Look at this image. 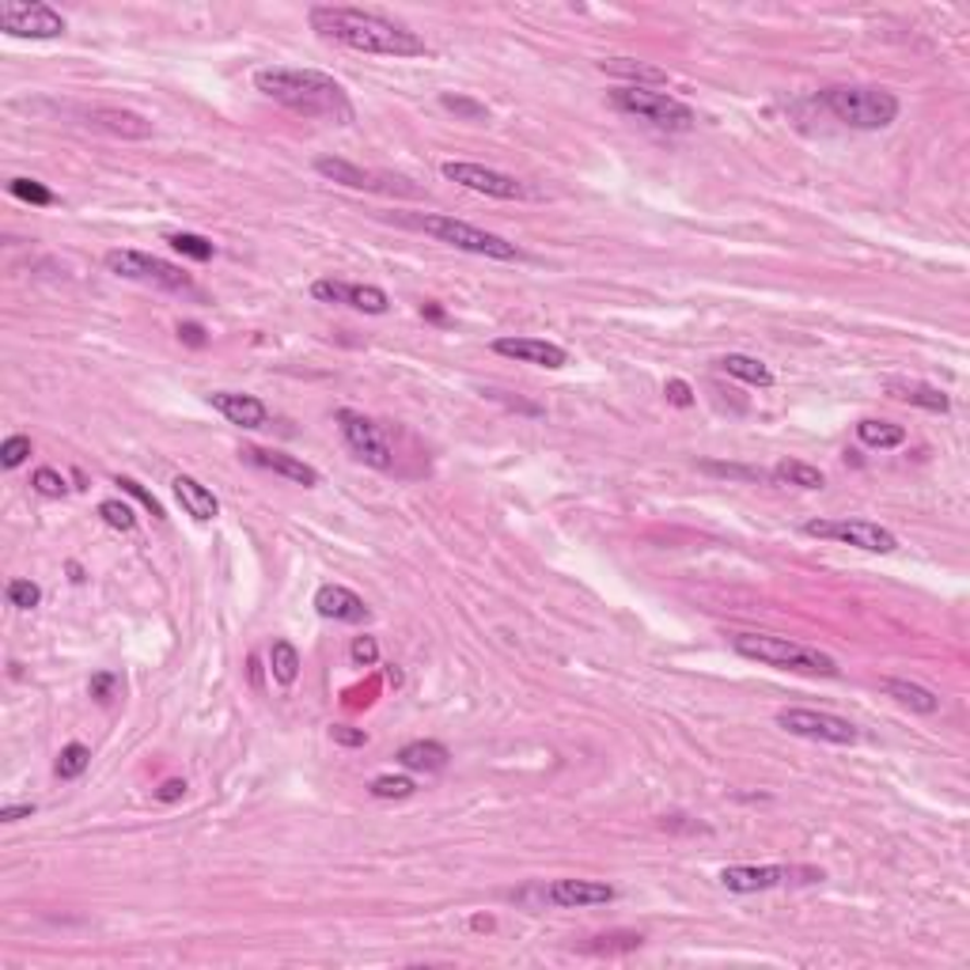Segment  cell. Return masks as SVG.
Listing matches in <instances>:
<instances>
[{
    "label": "cell",
    "mask_w": 970,
    "mask_h": 970,
    "mask_svg": "<svg viewBox=\"0 0 970 970\" xmlns=\"http://www.w3.org/2000/svg\"><path fill=\"white\" fill-rule=\"evenodd\" d=\"M240 456H243L251 466H262V471L277 474V478H289V482L304 485V489H312V485H319V482H323V474L315 471L312 463H304V459H296V456H284V451H269V448H243Z\"/></svg>",
    "instance_id": "cell-18"
},
{
    "label": "cell",
    "mask_w": 970,
    "mask_h": 970,
    "mask_svg": "<svg viewBox=\"0 0 970 970\" xmlns=\"http://www.w3.org/2000/svg\"><path fill=\"white\" fill-rule=\"evenodd\" d=\"M167 243H171L182 258H194V262H209L213 254H217V246L205 240V235H194V232H171V235H167Z\"/></svg>",
    "instance_id": "cell-33"
},
{
    "label": "cell",
    "mask_w": 970,
    "mask_h": 970,
    "mask_svg": "<svg viewBox=\"0 0 970 970\" xmlns=\"http://www.w3.org/2000/svg\"><path fill=\"white\" fill-rule=\"evenodd\" d=\"M330 736H334V743H341V747H364V743H368V731L349 728V725H334Z\"/></svg>",
    "instance_id": "cell-45"
},
{
    "label": "cell",
    "mask_w": 970,
    "mask_h": 970,
    "mask_svg": "<svg viewBox=\"0 0 970 970\" xmlns=\"http://www.w3.org/2000/svg\"><path fill=\"white\" fill-rule=\"evenodd\" d=\"M315 610H319L323 618H330V622H353V626L368 622L372 615L368 603L345 584H323L319 592H315Z\"/></svg>",
    "instance_id": "cell-19"
},
{
    "label": "cell",
    "mask_w": 970,
    "mask_h": 970,
    "mask_svg": "<svg viewBox=\"0 0 970 970\" xmlns=\"http://www.w3.org/2000/svg\"><path fill=\"white\" fill-rule=\"evenodd\" d=\"M777 728H785L789 736L811 739V743H834V747H853L861 739V731L849 725L838 713L823 710H777Z\"/></svg>",
    "instance_id": "cell-11"
},
{
    "label": "cell",
    "mask_w": 970,
    "mask_h": 970,
    "mask_svg": "<svg viewBox=\"0 0 970 970\" xmlns=\"http://www.w3.org/2000/svg\"><path fill=\"white\" fill-rule=\"evenodd\" d=\"M543 902L561 906V910H584V906H607L618 898V890L599 880H554L543 890Z\"/></svg>",
    "instance_id": "cell-14"
},
{
    "label": "cell",
    "mask_w": 970,
    "mask_h": 970,
    "mask_svg": "<svg viewBox=\"0 0 970 970\" xmlns=\"http://www.w3.org/2000/svg\"><path fill=\"white\" fill-rule=\"evenodd\" d=\"M664 395H667V402H671V405H679V410H687V405H694V387H690L687 379H667Z\"/></svg>",
    "instance_id": "cell-43"
},
{
    "label": "cell",
    "mask_w": 970,
    "mask_h": 970,
    "mask_svg": "<svg viewBox=\"0 0 970 970\" xmlns=\"http://www.w3.org/2000/svg\"><path fill=\"white\" fill-rule=\"evenodd\" d=\"M599 73L618 76V81H630V87H659V84L671 81L664 69L648 65V61H641V58H603Z\"/></svg>",
    "instance_id": "cell-25"
},
{
    "label": "cell",
    "mask_w": 970,
    "mask_h": 970,
    "mask_svg": "<svg viewBox=\"0 0 970 970\" xmlns=\"http://www.w3.org/2000/svg\"><path fill=\"white\" fill-rule=\"evenodd\" d=\"M349 656H353V664L356 667H372L379 659V645H376V638H356L353 641V648H349Z\"/></svg>",
    "instance_id": "cell-42"
},
{
    "label": "cell",
    "mask_w": 970,
    "mask_h": 970,
    "mask_svg": "<svg viewBox=\"0 0 970 970\" xmlns=\"http://www.w3.org/2000/svg\"><path fill=\"white\" fill-rule=\"evenodd\" d=\"M717 368L731 379H743V384H751V387H762V391H766V387H774V372H769L759 356L728 353V356H720V361H717Z\"/></svg>",
    "instance_id": "cell-27"
},
{
    "label": "cell",
    "mask_w": 970,
    "mask_h": 970,
    "mask_svg": "<svg viewBox=\"0 0 970 970\" xmlns=\"http://www.w3.org/2000/svg\"><path fill=\"white\" fill-rule=\"evenodd\" d=\"M312 31L338 46H349L356 53H379V58H425L428 46L417 31L387 20L379 12L364 8H341V4H315L307 12Z\"/></svg>",
    "instance_id": "cell-1"
},
{
    "label": "cell",
    "mask_w": 970,
    "mask_h": 970,
    "mask_svg": "<svg viewBox=\"0 0 970 970\" xmlns=\"http://www.w3.org/2000/svg\"><path fill=\"white\" fill-rule=\"evenodd\" d=\"M792 876H797V869H789V864H731V869L720 872V884L736 895H754V890L785 887Z\"/></svg>",
    "instance_id": "cell-15"
},
{
    "label": "cell",
    "mask_w": 970,
    "mask_h": 970,
    "mask_svg": "<svg viewBox=\"0 0 970 970\" xmlns=\"http://www.w3.org/2000/svg\"><path fill=\"white\" fill-rule=\"evenodd\" d=\"M186 797V781H179V777H171V781H163L160 789H156V800L160 804H174V800Z\"/></svg>",
    "instance_id": "cell-46"
},
{
    "label": "cell",
    "mask_w": 970,
    "mask_h": 970,
    "mask_svg": "<svg viewBox=\"0 0 970 970\" xmlns=\"http://www.w3.org/2000/svg\"><path fill=\"white\" fill-rule=\"evenodd\" d=\"M209 405L220 413V417L232 421V425H240V428H262L269 421V405L262 402V399H254V395L213 391L209 395Z\"/></svg>",
    "instance_id": "cell-20"
},
{
    "label": "cell",
    "mask_w": 970,
    "mask_h": 970,
    "mask_svg": "<svg viewBox=\"0 0 970 970\" xmlns=\"http://www.w3.org/2000/svg\"><path fill=\"white\" fill-rule=\"evenodd\" d=\"M887 395L906 405H918V410H929V413H948L951 410V399L941 391V387L933 384H921V379H898L890 376L887 379Z\"/></svg>",
    "instance_id": "cell-22"
},
{
    "label": "cell",
    "mask_w": 970,
    "mask_h": 970,
    "mask_svg": "<svg viewBox=\"0 0 970 970\" xmlns=\"http://www.w3.org/2000/svg\"><path fill=\"white\" fill-rule=\"evenodd\" d=\"M35 815V804H4L0 808V823H20V819Z\"/></svg>",
    "instance_id": "cell-48"
},
{
    "label": "cell",
    "mask_w": 970,
    "mask_h": 970,
    "mask_svg": "<svg viewBox=\"0 0 970 970\" xmlns=\"http://www.w3.org/2000/svg\"><path fill=\"white\" fill-rule=\"evenodd\" d=\"M4 595L15 610H35L38 603H43V587H38L35 580H8Z\"/></svg>",
    "instance_id": "cell-36"
},
{
    "label": "cell",
    "mask_w": 970,
    "mask_h": 970,
    "mask_svg": "<svg viewBox=\"0 0 970 970\" xmlns=\"http://www.w3.org/2000/svg\"><path fill=\"white\" fill-rule=\"evenodd\" d=\"M84 122H87V125H95V130L114 133V137H125V141H145V137H153V122H145V118L133 114V110L92 107V110H84Z\"/></svg>",
    "instance_id": "cell-21"
},
{
    "label": "cell",
    "mask_w": 970,
    "mask_h": 970,
    "mask_svg": "<svg viewBox=\"0 0 970 970\" xmlns=\"http://www.w3.org/2000/svg\"><path fill=\"white\" fill-rule=\"evenodd\" d=\"M107 269L114 277H125V281H137V284H153L160 292H194V281L182 266L167 258H156L148 251H107Z\"/></svg>",
    "instance_id": "cell-7"
},
{
    "label": "cell",
    "mask_w": 970,
    "mask_h": 970,
    "mask_svg": "<svg viewBox=\"0 0 970 970\" xmlns=\"http://www.w3.org/2000/svg\"><path fill=\"white\" fill-rule=\"evenodd\" d=\"M731 648L743 659H754V664L777 667V671H797V675H815V679H838L841 667L834 656L826 652L800 645V641L777 638V633H736L731 638Z\"/></svg>",
    "instance_id": "cell-3"
},
{
    "label": "cell",
    "mask_w": 970,
    "mask_h": 970,
    "mask_svg": "<svg viewBox=\"0 0 970 970\" xmlns=\"http://www.w3.org/2000/svg\"><path fill=\"white\" fill-rule=\"evenodd\" d=\"M702 471H710V474H725V478H747V482L766 478V474H762V471H751V466H731V463H702Z\"/></svg>",
    "instance_id": "cell-44"
},
{
    "label": "cell",
    "mask_w": 970,
    "mask_h": 970,
    "mask_svg": "<svg viewBox=\"0 0 970 970\" xmlns=\"http://www.w3.org/2000/svg\"><path fill=\"white\" fill-rule=\"evenodd\" d=\"M774 478L800 485V489H823L826 485V474L819 471V466L804 463V459H781V463L774 466Z\"/></svg>",
    "instance_id": "cell-29"
},
{
    "label": "cell",
    "mask_w": 970,
    "mask_h": 970,
    "mask_svg": "<svg viewBox=\"0 0 970 970\" xmlns=\"http://www.w3.org/2000/svg\"><path fill=\"white\" fill-rule=\"evenodd\" d=\"M179 341H186L190 349H202L205 341V326H197V323H179Z\"/></svg>",
    "instance_id": "cell-47"
},
{
    "label": "cell",
    "mask_w": 970,
    "mask_h": 970,
    "mask_svg": "<svg viewBox=\"0 0 970 970\" xmlns=\"http://www.w3.org/2000/svg\"><path fill=\"white\" fill-rule=\"evenodd\" d=\"M421 312H425V315H428V319H436V323H440V319H444V312H440V307H433V304H428V307H421Z\"/></svg>",
    "instance_id": "cell-49"
},
{
    "label": "cell",
    "mask_w": 970,
    "mask_h": 970,
    "mask_svg": "<svg viewBox=\"0 0 970 970\" xmlns=\"http://www.w3.org/2000/svg\"><path fill=\"white\" fill-rule=\"evenodd\" d=\"M819 102L838 118L849 130H887L898 118L902 102H898L895 92L887 87H872V84H830L819 92Z\"/></svg>",
    "instance_id": "cell-4"
},
{
    "label": "cell",
    "mask_w": 970,
    "mask_h": 970,
    "mask_svg": "<svg viewBox=\"0 0 970 970\" xmlns=\"http://www.w3.org/2000/svg\"><path fill=\"white\" fill-rule=\"evenodd\" d=\"M312 296L319 300V304H349L353 312H364V315H384L387 307H391L387 292L376 289V284H349V281H334V277H319V281L312 284Z\"/></svg>",
    "instance_id": "cell-13"
},
{
    "label": "cell",
    "mask_w": 970,
    "mask_h": 970,
    "mask_svg": "<svg viewBox=\"0 0 970 970\" xmlns=\"http://www.w3.org/2000/svg\"><path fill=\"white\" fill-rule=\"evenodd\" d=\"M254 87L266 99L289 107L292 114L304 118H326V122L353 125L356 110L349 92L334 76L319 73V69H289V65H269L254 73Z\"/></svg>",
    "instance_id": "cell-2"
},
{
    "label": "cell",
    "mask_w": 970,
    "mask_h": 970,
    "mask_svg": "<svg viewBox=\"0 0 970 970\" xmlns=\"http://www.w3.org/2000/svg\"><path fill=\"white\" fill-rule=\"evenodd\" d=\"M440 107L451 110V114H459V118H466V122H485V118H489V107H485V102H478V99H471V95L444 92L440 95Z\"/></svg>",
    "instance_id": "cell-35"
},
{
    "label": "cell",
    "mask_w": 970,
    "mask_h": 970,
    "mask_svg": "<svg viewBox=\"0 0 970 970\" xmlns=\"http://www.w3.org/2000/svg\"><path fill=\"white\" fill-rule=\"evenodd\" d=\"M413 228H421L425 235H433L436 243H448L456 251L466 254H482V258H497V262H520L523 251L516 243H508L505 235H493L485 228H474L466 220L444 217V213H425V217H410Z\"/></svg>",
    "instance_id": "cell-5"
},
{
    "label": "cell",
    "mask_w": 970,
    "mask_h": 970,
    "mask_svg": "<svg viewBox=\"0 0 970 970\" xmlns=\"http://www.w3.org/2000/svg\"><path fill=\"white\" fill-rule=\"evenodd\" d=\"M118 687H122V679H118L114 671H99V675H92V682H87V694H92L95 702H110V698L118 694Z\"/></svg>",
    "instance_id": "cell-41"
},
{
    "label": "cell",
    "mask_w": 970,
    "mask_h": 970,
    "mask_svg": "<svg viewBox=\"0 0 970 970\" xmlns=\"http://www.w3.org/2000/svg\"><path fill=\"white\" fill-rule=\"evenodd\" d=\"M368 792L376 800H405L417 792V785H413V777H405V774H384L368 785Z\"/></svg>",
    "instance_id": "cell-32"
},
{
    "label": "cell",
    "mask_w": 970,
    "mask_h": 970,
    "mask_svg": "<svg viewBox=\"0 0 970 970\" xmlns=\"http://www.w3.org/2000/svg\"><path fill=\"white\" fill-rule=\"evenodd\" d=\"M857 436H861L864 448H898V444H906V428L895 425V421H880V417H864L861 425H857Z\"/></svg>",
    "instance_id": "cell-28"
},
{
    "label": "cell",
    "mask_w": 970,
    "mask_h": 970,
    "mask_svg": "<svg viewBox=\"0 0 970 970\" xmlns=\"http://www.w3.org/2000/svg\"><path fill=\"white\" fill-rule=\"evenodd\" d=\"M0 31L12 38H61L65 35V15L43 0H4L0 4Z\"/></svg>",
    "instance_id": "cell-9"
},
{
    "label": "cell",
    "mask_w": 970,
    "mask_h": 970,
    "mask_svg": "<svg viewBox=\"0 0 970 970\" xmlns=\"http://www.w3.org/2000/svg\"><path fill=\"white\" fill-rule=\"evenodd\" d=\"M493 353L512 356V361L520 364H535V368H566L569 364L566 349L543 338H497L493 341Z\"/></svg>",
    "instance_id": "cell-17"
},
{
    "label": "cell",
    "mask_w": 970,
    "mask_h": 970,
    "mask_svg": "<svg viewBox=\"0 0 970 970\" xmlns=\"http://www.w3.org/2000/svg\"><path fill=\"white\" fill-rule=\"evenodd\" d=\"M114 485H122V493H130V497H133V500H141V505H145V508H148V512H153V516H156V520H167V516H163V505H160V500H156V497H153V493H148V489H145V485H141V482H133V478H118Z\"/></svg>",
    "instance_id": "cell-40"
},
{
    "label": "cell",
    "mask_w": 970,
    "mask_h": 970,
    "mask_svg": "<svg viewBox=\"0 0 970 970\" xmlns=\"http://www.w3.org/2000/svg\"><path fill=\"white\" fill-rule=\"evenodd\" d=\"M334 421H338V428H341V440L349 444V451H353L361 463L376 466V471H391V466H395V448H391V440H387L384 428H379L376 421L364 417V413H356V410H338V413H334Z\"/></svg>",
    "instance_id": "cell-10"
},
{
    "label": "cell",
    "mask_w": 970,
    "mask_h": 970,
    "mask_svg": "<svg viewBox=\"0 0 970 970\" xmlns=\"http://www.w3.org/2000/svg\"><path fill=\"white\" fill-rule=\"evenodd\" d=\"M174 497H179V505L186 508V516H194V520H217L220 516V500L217 493L209 489V485H202L197 478H190V474H179V478L171 482Z\"/></svg>",
    "instance_id": "cell-24"
},
{
    "label": "cell",
    "mask_w": 970,
    "mask_h": 970,
    "mask_svg": "<svg viewBox=\"0 0 970 970\" xmlns=\"http://www.w3.org/2000/svg\"><path fill=\"white\" fill-rule=\"evenodd\" d=\"M99 520L107 523V528H114V531H125V535H130V531H137V516H133V508L122 505V500H102Z\"/></svg>",
    "instance_id": "cell-37"
},
{
    "label": "cell",
    "mask_w": 970,
    "mask_h": 970,
    "mask_svg": "<svg viewBox=\"0 0 970 970\" xmlns=\"http://www.w3.org/2000/svg\"><path fill=\"white\" fill-rule=\"evenodd\" d=\"M804 535L826 538V543H841V546H857V550H869V554H895L898 550L895 531L880 528V523H872V520H808Z\"/></svg>",
    "instance_id": "cell-8"
},
{
    "label": "cell",
    "mask_w": 970,
    "mask_h": 970,
    "mask_svg": "<svg viewBox=\"0 0 970 970\" xmlns=\"http://www.w3.org/2000/svg\"><path fill=\"white\" fill-rule=\"evenodd\" d=\"M610 107L667 133H690L698 125L694 107H687V102L667 92H648V87H630V84L615 87V92H610Z\"/></svg>",
    "instance_id": "cell-6"
},
{
    "label": "cell",
    "mask_w": 970,
    "mask_h": 970,
    "mask_svg": "<svg viewBox=\"0 0 970 970\" xmlns=\"http://www.w3.org/2000/svg\"><path fill=\"white\" fill-rule=\"evenodd\" d=\"M87 766H92V751H87L84 743H69L61 747L58 762H53V774H58L61 781H76Z\"/></svg>",
    "instance_id": "cell-31"
},
{
    "label": "cell",
    "mask_w": 970,
    "mask_h": 970,
    "mask_svg": "<svg viewBox=\"0 0 970 970\" xmlns=\"http://www.w3.org/2000/svg\"><path fill=\"white\" fill-rule=\"evenodd\" d=\"M880 690H884L890 702H898V705H902V710H910V713H921V717H929V713L941 710V698H936L929 687H921V682H910V679H884V682H880Z\"/></svg>",
    "instance_id": "cell-26"
},
{
    "label": "cell",
    "mask_w": 970,
    "mask_h": 970,
    "mask_svg": "<svg viewBox=\"0 0 970 970\" xmlns=\"http://www.w3.org/2000/svg\"><path fill=\"white\" fill-rule=\"evenodd\" d=\"M399 766L410 769V774H440L444 766L451 762V751L436 739H413V743L399 747Z\"/></svg>",
    "instance_id": "cell-23"
},
{
    "label": "cell",
    "mask_w": 970,
    "mask_h": 970,
    "mask_svg": "<svg viewBox=\"0 0 970 970\" xmlns=\"http://www.w3.org/2000/svg\"><path fill=\"white\" fill-rule=\"evenodd\" d=\"M269 671L281 687H292L300 679V652L292 641H274L269 645Z\"/></svg>",
    "instance_id": "cell-30"
},
{
    "label": "cell",
    "mask_w": 970,
    "mask_h": 970,
    "mask_svg": "<svg viewBox=\"0 0 970 970\" xmlns=\"http://www.w3.org/2000/svg\"><path fill=\"white\" fill-rule=\"evenodd\" d=\"M27 456H31V436L15 433V436H8V440L0 444V466H4V471L23 466V463H27Z\"/></svg>",
    "instance_id": "cell-38"
},
{
    "label": "cell",
    "mask_w": 970,
    "mask_h": 970,
    "mask_svg": "<svg viewBox=\"0 0 970 970\" xmlns=\"http://www.w3.org/2000/svg\"><path fill=\"white\" fill-rule=\"evenodd\" d=\"M440 174L448 182H459V186L474 190V194H485V197H500V202H520V197H531V190L523 186L516 174H505V171H493V167H482V163H466V160H448L440 167Z\"/></svg>",
    "instance_id": "cell-12"
},
{
    "label": "cell",
    "mask_w": 970,
    "mask_h": 970,
    "mask_svg": "<svg viewBox=\"0 0 970 970\" xmlns=\"http://www.w3.org/2000/svg\"><path fill=\"white\" fill-rule=\"evenodd\" d=\"M315 171H319L323 179L338 182V186H349V190H395L399 182H405V179H391V174L364 171L361 163L341 160V156H319V160H315Z\"/></svg>",
    "instance_id": "cell-16"
},
{
    "label": "cell",
    "mask_w": 970,
    "mask_h": 970,
    "mask_svg": "<svg viewBox=\"0 0 970 970\" xmlns=\"http://www.w3.org/2000/svg\"><path fill=\"white\" fill-rule=\"evenodd\" d=\"M31 485H35V493H43V497H50V500H58L69 493V482L61 478L53 466H38V471L31 474Z\"/></svg>",
    "instance_id": "cell-39"
},
{
    "label": "cell",
    "mask_w": 970,
    "mask_h": 970,
    "mask_svg": "<svg viewBox=\"0 0 970 970\" xmlns=\"http://www.w3.org/2000/svg\"><path fill=\"white\" fill-rule=\"evenodd\" d=\"M8 194L20 197V202H27V205H43V209L58 202V194H53V190H46L38 179H12V182H8Z\"/></svg>",
    "instance_id": "cell-34"
}]
</instances>
